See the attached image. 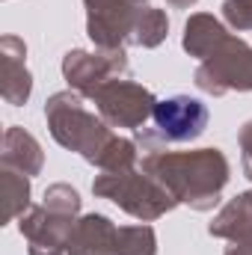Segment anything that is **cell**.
<instances>
[{
  "instance_id": "6da1fadb",
  "label": "cell",
  "mask_w": 252,
  "mask_h": 255,
  "mask_svg": "<svg viewBox=\"0 0 252 255\" xmlns=\"http://www.w3.org/2000/svg\"><path fill=\"white\" fill-rule=\"evenodd\" d=\"M154 125L169 139H193L208 125V110L199 98L175 95L154 107Z\"/></svg>"
}]
</instances>
